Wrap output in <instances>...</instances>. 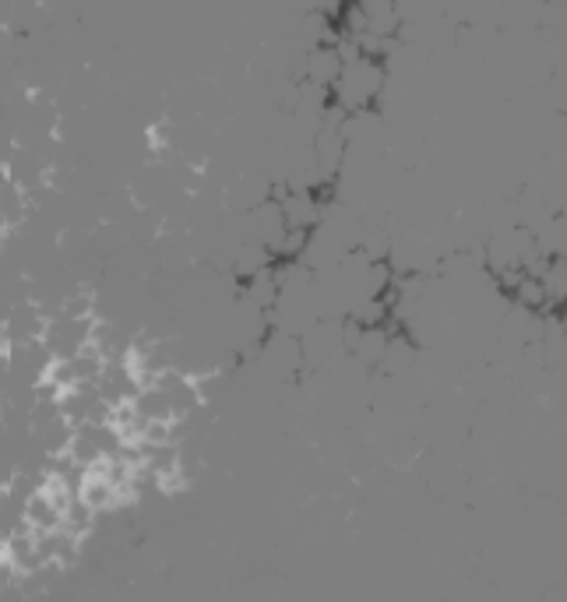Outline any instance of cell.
<instances>
[{
    "label": "cell",
    "mask_w": 567,
    "mask_h": 602,
    "mask_svg": "<svg viewBox=\"0 0 567 602\" xmlns=\"http://www.w3.org/2000/svg\"><path fill=\"white\" fill-rule=\"evenodd\" d=\"M508 296H511V307L525 310V314H536V317L550 314V300H546V293H543V282H539L532 272H525L522 279L508 289Z\"/></svg>",
    "instance_id": "3957f363"
},
{
    "label": "cell",
    "mask_w": 567,
    "mask_h": 602,
    "mask_svg": "<svg viewBox=\"0 0 567 602\" xmlns=\"http://www.w3.org/2000/svg\"><path fill=\"white\" fill-rule=\"evenodd\" d=\"M96 522H99V514L92 511V507L85 504V500H81V497H74V500H71V507H67V511H64V525H60V529L71 532L74 539H85L92 529H96Z\"/></svg>",
    "instance_id": "277c9868"
},
{
    "label": "cell",
    "mask_w": 567,
    "mask_h": 602,
    "mask_svg": "<svg viewBox=\"0 0 567 602\" xmlns=\"http://www.w3.org/2000/svg\"><path fill=\"white\" fill-rule=\"evenodd\" d=\"M384 85H388V64L381 57H360L342 64V74L332 89V103L342 113L356 117V113H370L374 103L381 99Z\"/></svg>",
    "instance_id": "6da1fadb"
},
{
    "label": "cell",
    "mask_w": 567,
    "mask_h": 602,
    "mask_svg": "<svg viewBox=\"0 0 567 602\" xmlns=\"http://www.w3.org/2000/svg\"><path fill=\"white\" fill-rule=\"evenodd\" d=\"M134 409H138V416L141 419H166L170 423L173 419V409H170V402H166V395H162L159 388H152V391H141L138 398H134Z\"/></svg>",
    "instance_id": "5b68a950"
},
{
    "label": "cell",
    "mask_w": 567,
    "mask_h": 602,
    "mask_svg": "<svg viewBox=\"0 0 567 602\" xmlns=\"http://www.w3.org/2000/svg\"><path fill=\"white\" fill-rule=\"evenodd\" d=\"M25 525H29L36 536H50L64 525V511L46 497L43 490H36L29 500H25Z\"/></svg>",
    "instance_id": "7a4b0ae2"
}]
</instances>
